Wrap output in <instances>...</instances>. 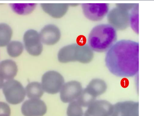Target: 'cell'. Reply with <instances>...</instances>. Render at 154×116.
Listing matches in <instances>:
<instances>
[{
    "mask_svg": "<svg viewBox=\"0 0 154 116\" xmlns=\"http://www.w3.org/2000/svg\"><path fill=\"white\" fill-rule=\"evenodd\" d=\"M93 57V51L87 44H70L62 47L58 53V60L62 63L77 61L88 64Z\"/></svg>",
    "mask_w": 154,
    "mask_h": 116,
    "instance_id": "3",
    "label": "cell"
},
{
    "mask_svg": "<svg viewBox=\"0 0 154 116\" xmlns=\"http://www.w3.org/2000/svg\"><path fill=\"white\" fill-rule=\"evenodd\" d=\"M117 30L109 24L98 25L94 27L89 35L88 46L93 51L103 53L109 50L116 42Z\"/></svg>",
    "mask_w": 154,
    "mask_h": 116,
    "instance_id": "2",
    "label": "cell"
},
{
    "mask_svg": "<svg viewBox=\"0 0 154 116\" xmlns=\"http://www.w3.org/2000/svg\"><path fill=\"white\" fill-rule=\"evenodd\" d=\"M81 6L85 17L93 22L103 19L109 10L107 3H83Z\"/></svg>",
    "mask_w": 154,
    "mask_h": 116,
    "instance_id": "9",
    "label": "cell"
},
{
    "mask_svg": "<svg viewBox=\"0 0 154 116\" xmlns=\"http://www.w3.org/2000/svg\"><path fill=\"white\" fill-rule=\"evenodd\" d=\"M138 4H136L133 9L131 10L130 12V25L133 30L137 34H138V20H139V13H138Z\"/></svg>",
    "mask_w": 154,
    "mask_h": 116,
    "instance_id": "21",
    "label": "cell"
},
{
    "mask_svg": "<svg viewBox=\"0 0 154 116\" xmlns=\"http://www.w3.org/2000/svg\"><path fill=\"white\" fill-rule=\"evenodd\" d=\"M24 47L27 53L33 56H38L42 54L43 46L39 33L34 29L25 32L23 35Z\"/></svg>",
    "mask_w": 154,
    "mask_h": 116,
    "instance_id": "8",
    "label": "cell"
},
{
    "mask_svg": "<svg viewBox=\"0 0 154 116\" xmlns=\"http://www.w3.org/2000/svg\"><path fill=\"white\" fill-rule=\"evenodd\" d=\"M105 63L116 76H134L139 71V43L130 40L116 42L107 52Z\"/></svg>",
    "mask_w": 154,
    "mask_h": 116,
    "instance_id": "1",
    "label": "cell"
},
{
    "mask_svg": "<svg viewBox=\"0 0 154 116\" xmlns=\"http://www.w3.org/2000/svg\"><path fill=\"white\" fill-rule=\"evenodd\" d=\"M0 116H10V115H8V114H1Z\"/></svg>",
    "mask_w": 154,
    "mask_h": 116,
    "instance_id": "26",
    "label": "cell"
},
{
    "mask_svg": "<svg viewBox=\"0 0 154 116\" xmlns=\"http://www.w3.org/2000/svg\"><path fill=\"white\" fill-rule=\"evenodd\" d=\"M24 50V45L19 41H12L7 46V51L8 55L12 58L20 56Z\"/></svg>",
    "mask_w": 154,
    "mask_h": 116,
    "instance_id": "20",
    "label": "cell"
},
{
    "mask_svg": "<svg viewBox=\"0 0 154 116\" xmlns=\"http://www.w3.org/2000/svg\"><path fill=\"white\" fill-rule=\"evenodd\" d=\"M117 7L125 10L131 11L135 7L136 4L134 3H118L116 4Z\"/></svg>",
    "mask_w": 154,
    "mask_h": 116,
    "instance_id": "24",
    "label": "cell"
},
{
    "mask_svg": "<svg viewBox=\"0 0 154 116\" xmlns=\"http://www.w3.org/2000/svg\"><path fill=\"white\" fill-rule=\"evenodd\" d=\"M65 84V80L60 73L55 71L45 72L42 78V84L44 92L50 94H55L60 91Z\"/></svg>",
    "mask_w": 154,
    "mask_h": 116,
    "instance_id": "6",
    "label": "cell"
},
{
    "mask_svg": "<svg viewBox=\"0 0 154 116\" xmlns=\"http://www.w3.org/2000/svg\"><path fill=\"white\" fill-rule=\"evenodd\" d=\"M107 89V85L104 81L100 78L93 79L83 90L77 101L82 107H88L95 101L96 98L106 93Z\"/></svg>",
    "mask_w": 154,
    "mask_h": 116,
    "instance_id": "4",
    "label": "cell"
},
{
    "mask_svg": "<svg viewBox=\"0 0 154 116\" xmlns=\"http://www.w3.org/2000/svg\"><path fill=\"white\" fill-rule=\"evenodd\" d=\"M83 91L81 83L72 81L64 84L60 91V98L65 103H71L78 99Z\"/></svg>",
    "mask_w": 154,
    "mask_h": 116,
    "instance_id": "10",
    "label": "cell"
},
{
    "mask_svg": "<svg viewBox=\"0 0 154 116\" xmlns=\"http://www.w3.org/2000/svg\"><path fill=\"white\" fill-rule=\"evenodd\" d=\"M111 116H139V103L127 101L113 105Z\"/></svg>",
    "mask_w": 154,
    "mask_h": 116,
    "instance_id": "12",
    "label": "cell"
},
{
    "mask_svg": "<svg viewBox=\"0 0 154 116\" xmlns=\"http://www.w3.org/2000/svg\"><path fill=\"white\" fill-rule=\"evenodd\" d=\"M9 5L14 12L21 15L30 14L37 6L36 3H12Z\"/></svg>",
    "mask_w": 154,
    "mask_h": 116,
    "instance_id": "18",
    "label": "cell"
},
{
    "mask_svg": "<svg viewBox=\"0 0 154 116\" xmlns=\"http://www.w3.org/2000/svg\"><path fill=\"white\" fill-rule=\"evenodd\" d=\"M39 35L42 44L48 46L57 44L61 38L60 30L54 24L45 26L41 30Z\"/></svg>",
    "mask_w": 154,
    "mask_h": 116,
    "instance_id": "13",
    "label": "cell"
},
{
    "mask_svg": "<svg viewBox=\"0 0 154 116\" xmlns=\"http://www.w3.org/2000/svg\"><path fill=\"white\" fill-rule=\"evenodd\" d=\"M13 35V30L6 23H0V47L7 46L11 41Z\"/></svg>",
    "mask_w": 154,
    "mask_h": 116,
    "instance_id": "19",
    "label": "cell"
},
{
    "mask_svg": "<svg viewBox=\"0 0 154 116\" xmlns=\"http://www.w3.org/2000/svg\"><path fill=\"white\" fill-rule=\"evenodd\" d=\"M41 6L44 12L50 17L60 19L67 13L69 5L67 3H42Z\"/></svg>",
    "mask_w": 154,
    "mask_h": 116,
    "instance_id": "15",
    "label": "cell"
},
{
    "mask_svg": "<svg viewBox=\"0 0 154 116\" xmlns=\"http://www.w3.org/2000/svg\"><path fill=\"white\" fill-rule=\"evenodd\" d=\"M4 83V80L2 79L1 77L0 76V89L2 88Z\"/></svg>",
    "mask_w": 154,
    "mask_h": 116,
    "instance_id": "25",
    "label": "cell"
},
{
    "mask_svg": "<svg viewBox=\"0 0 154 116\" xmlns=\"http://www.w3.org/2000/svg\"><path fill=\"white\" fill-rule=\"evenodd\" d=\"M11 112V109L7 103L0 102V115L8 114L10 115Z\"/></svg>",
    "mask_w": 154,
    "mask_h": 116,
    "instance_id": "23",
    "label": "cell"
},
{
    "mask_svg": "<svg viewBox=\"0 0 154 116\" xmlns=\"http://www.w3.org/2000/svg\"><path fill=\"white\" fill-rule=\"evenodd\" d=\"M2 92L7 101L11 105H18L24 100L26 93L25 89L18 81L9 80L5 82Z\"/></svg>",
    "mask_w": 154,
    "mask_h": 116,
    "instance_id": "5",
    "label": "cell"
},
{
    "mask_svg": "<svg viewBox=\"0 0 154 116\" xmlns=\"http://www.w3.org/2000/svg\"><path fill=\"white\" fill-rule=\"evenodd\" d=\"M107 18L109 25L116 30H124L130 25V11L117 7L109 12Z\"/></svg>",
    "mask_w": 154,
    "mask_h": 116,
    "instance_id": "7",
    "label": "cell"
},
{
    "mask_svg": "<svg viewBox=\"0 0 154 116\" xmlns=\"http://www.w3.org/2000/svg\"><path fill=\"white\" fill-rule=\"evenodd\" d=\"M47 111V106L40 99H30L23 103L21 112L24 116H43Z\"/></svg>",
    "mask_w": 154,
    "mask_h": 116,
    "instance_id": "11",
    "label": "cell"
},
{
    "mask_svg": "<svg viewBox=\"0 0 154 116\" xmlns=\"http://www.w3.org/2000/svg\"><path fill=\"white\" fill-rule=\"evenodd\" d=\"M18 71L17 65L14 60H6L0 62V76L3 80H13Z\"/></svg>",
    "mask_w": 154,
    "mask_h": 116,
    "instance_id": "16",
    "label": "cell"
},
{
    "mask_svg": "<svg viewBox=\"0 0 154 116\" xmlns=\"http://www.w3.org/2000/svg\"><path fill=\"white\" fill-rule=\"evenodd\" d=\"M26 93L30 99H40L44 94L42 84L38 82L30 83L26 87Z\"/></svg>",
    "mask_w": 154,
    "mask_h": 116,
    "instance_id": "17",
    "label": "cell"
},
{
    "mask_svg": "<svg viewBox=\"0 0 154 116\" xmlns=\"http://www.w3.org/2000/svg\"><path fill=\"white\" fill-rule=\"evenodd\" d=\"M113 105L103 100H95L88 107L84 116H111Z\"/></svg>",
    "mask_w": 154,
    "mask_h": 116,
    "instance_id": "14",
    "label": "cell"
},
{
    "mask_svg": "<svg viewBox=\"0 0 154 116\" xmlns=\"http://www.w3.org/2000/svg\"><path fill=\"white\" fill-rule=\"evenodd\" d=\"M82 106L77 101L71 102L67 109V116H83Z\"/></svg>",
    "mask_w": 154,
    "mask_h": 116,
    "instance_id": "22",
    "label": "cell"
}]
</instances>
